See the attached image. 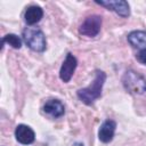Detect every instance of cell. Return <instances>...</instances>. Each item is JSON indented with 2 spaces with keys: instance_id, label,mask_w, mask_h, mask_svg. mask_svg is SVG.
Segmentation results:
<instances>
[{
  "instance_id": "cell-1",
  "label": "cell",
  "mask_w": 146,
  "mask_h": 146,
  "mask_svg": "<svg viewBox=\"0 0 146 146\" xmlns=\"http://www.w3.org/2000/svg\"><path fill=\"white\" fill-rule=\"evenodd\" d=\"M106 78L107 76H106V73L104 71L96 70L95 71V78H94L92 82L89 86H87L84 88H81L76 91L78 98L84 105H88V106L92 105L97 99L100 98Z\"/></svg>"
},
{
  "instance_id": "cell-2",
  "label": "cell",
  "mask_w": 146,
  "mask_h": 146,
  "mask_svg": "<svg viewBox=\"0 0 146 146\" xmlns=\"http://www.w3.org/2000/svg\"><path fill=\"white\" fill-rule=\"evenodd\" d=\"M121 81L123 88L131 95L140 96L146 92V79L133 70H127L123 73Z\"/></svg>"
},
{
  "instance_id": "cell-3",
  "label": "cell",
  "mask_w": 146,
  "mask_h": 146,
  "mask_svg": "<svg viewBox=\"0 0 146 146\" xmlns=\"http://www.w3.org/2000/svg\"><path fill=\"white\" fill-rule=\"evenodd\" d=\"M23 41L33 51L43 52L47 48V40L43 31L39 27L27 26L22 32Z\"/></svg>"
},
{
  "instance_id": "cell-4",
  "label": "cell",
  "mask_w": 146,
  "mask_h": 146,
  "mask_svg": "<svg viewBox=\"0 0 146 146\" xmlns=\"http://www.w3.org/2000/svg\"><path fill=\"white\" fill-rule=\"evenodd\" d=\"M103 24V18L100 15L94 14L84 18V21L79 26V33L83 36L95 38L99 34Z\"/></svg>"
},
{
  "instance_id": "cell-5",
  "label": "cell",
  "mask_w": 146,
  "mask_h": 146,
  "mask_svg": "<svg viewBox=\"0 0 146 146\" xmlns=\"http://www.w3.org/2000/svg\"><path fill=\"white\" fill-rule=\"evenodd\" d=\"M76 66H78L76 57L72 52H68L59 68V78L64 83H67L71 81V79L76 70Z\"/></svg>"
},
{
  "instance_id": "cell-6",
  "label": "cell",
  "mask_w": 146,
  "mask_h": 146,
  "mask_svg": "<svg viewBox=\"0 0 146 146\" xmlns=\"http://www.w3.org/2000/svg\"><path fill=\"white\" fill-rule=\"evenodd\" d=\"M95 2L102 7H105L108 10L114 11L115 14H117L119 16H121L123 18H127L130 16V6L124 0H115V1H113V0H107V1L96 0Z\"/></svg>"
},
{
  "instance_id": "cell-7",
  "label": "cell",
  "mask_w": 146,
  "mask_h": 146,
  "mask_svg": "<svg viewBox=\"0 0 146 146\" xmlns=\"http://www.w3.org/2000/svg\"><path fill=\"white\" fill-rule=\"evenodd\" d=\"M115 130H116V122L112 119H107L105 120L98 130V139L104 143V144H108L113 140L114 135H115Z\"/></svg>"
},
{
  "instance_id": "cell-8",
  "label": "cell",
  "mask_w": 146,
  "mask_h": 146,
  "mask_svg": "<svg viewBox=\"0 0 146 146\" xmlns=\"http://www.w3.org/2000/svg\"><path fill=\"white\" fill-rule=\"evenodd\" d=\"M15 138L22 145H30L35 140V132L27 124H18L15 128Z\"/></svg>"
},
{
  "instance_id": "cell-9",
  "label": "cell",
  "mask_w": 146,
  "mask_h": 146,
  "mask_svg": "<svg viewBox=\"0 0 146 146\" xmlns=\"http://www.w3.org/2000/svg\"><path fill=\"white\" fill-rule=\"evenodd\" d=\"M43 112L47 115L57 119L65 114V106L59 99H49L43 105Z\"/></svg>"
},
{
  "instance_id": "cell-10",
  "label": "cell",
  "mask_w": 146,
  "mask_h": 146,
  "mask_svg": "<svg viewBox=\"0 0 146 146\" xmlns=\"http://www.w3.org/2000/svg\"><path fill=\"white\" fill-rule=\"evenodd\" d=\"M127 40L136 49L145 50L146 49V31L143 30H135L128 33Z\"/></svg>"
},
{
  "instance_id": "cell-11",
  "label": "cell",
  "mask_w": 146,
  "mask_h": 146,
  "mask_svg": "<svg viewBox=\"0 0 146 146\" xmlns=\"http://www.w3.org/2000/svg\"><path fill=\"white\" fill-rule=\"evenodd\" d=\"M42 17H43V9L36 5L27 7L24 13V21L29 26H33L36 23H39Z\"/></svg>"
},
{
  "instance_id": "cell-12",
  "label": "cell",
  "mask_w": 146,
  "mask_h": 146,
  "mask_svg": "<svg viewBox=\"0 0 146 146\" xmlns=\"http://www.w3.org/2000/svg\"><path fill=\"white\" fill-rule=\"evenodd\" d=\"M5 43H7L14 49H19L22 47V39L14 33H8L2 38V47Z\"/></svg>"
},
{
  "instance_id": "cell-13",
  "label": "cell",
  "mask_w": 146,
  "mask_h": 146,
  "mask_svg": "<svg viewBox=\"0 0 146 146\" xmlns=\"http://www.w3.org/2000/svg\"><path fill=\"white\" fill-rule=\"evenodd\" d=\"M136 59L143 64V65H146V49L145 50H139L137 54H136Z\"/></svg>"
}]
</instances>
